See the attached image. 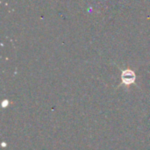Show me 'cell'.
Listing matches in <instances>:
<instances>
[{
    "instance_id": "obj_1",
    "label": "cell",
    "mask_w": 150,
    "mask_h": 150,
    "mask_svg": "<svg viewBox=\"0 0 150 150\" xmlns=\"http://www.w3.org/2000/svg\"><path fill=\"white\" fill-rule=\"evenodd\" d=\"M121 78H122V81H123L124 83L130 84V83H132L134 82V80H135V75L131 70H125L122 73Z\"/></svg>"
}]
</instances>
